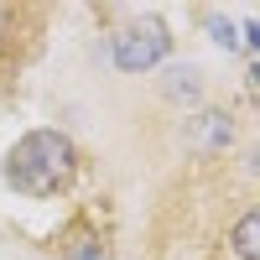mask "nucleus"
Wrapping results in <instances>:
<instances>
[{"instance_id": "20e7f679", "label": "nucleus", "mask_w": 260, "mask_h": 260, "mask_svg": "<svg viewBox=\"0 0 260 260\" xmlns=\"http://www.w3.org/2000/svg\"><path fill=\"white\" fill-rule=\"evenodd\" d=\"M234 136H240V120H234L229 110H219V104H203V110L187 115V141L198 156H224V151L234 146Z\"/></svg>"}, {"instance_id": "0eeeda50", "label": "nucleus", "mask_w": 260, "mask_h": 260, "mask_svg": "<svg viewBox=\"0 0 260 260\" xmlns=\"http://www.w3.org/2000/svg\"><path fill=\"white\" fill-rule=\"evenodd\" d=\"M198 21H203V31H208V42H213V47H224V52H240V26H234V21H229L224 11H203Z\"/></svg>"}, {"instance_id": "f257e3e1", "label": "nucleus", "mask_w": 260, "mask_h": 260, "mask_svg": "<svg viewBox=\"0 0 260 260\" xmlns=\"http://www.w3.org/2000/svg\"><path fill=\"white\" fill-rule=\"evenodd\" d=\"M83 167H89V156L73 141V130L37 125V130L11 141L6 161H0V182L11 192H21V198H31V203H52V198H68L78 187Z\"/></svg>"}, {"instance_id": "f03ea898", "label": "nucleus", "mask_w": 260, "mask_h": 260, "mask_svg": "<svg viewBox=\"0 0 260 260\" xmlns=\"http://www.w3.org/2000/svg\"><path fill=\"white\" fill-rule=\"evenodd\" d=\"M167 57H172L167 16H156V11H125L120 26L110 31V68L125 73V78H146V73L167 68Z\"/></svg>"}, {"instance_id": "39448f33", "label": "nucleus", "mask_w": 260, "mask_h": 260, "mask_svg": "<svg viewBox=\"0 0 260 260\" xmlns=\"http://www.w3.org/2000/svg\"><path fill=\"white\" fill-rule=\"evenodd\" d=\"M156 94L172 104V110H182V115L203 110V68L198 62H167L161 78H156Z\"/></svg>"}, {"instance_id": "7ed1b4c3", "label": "nucleus", "mask_w": 260, "mask_h": 260, "mask_svg": "<svg viewBox=\"0 0 260 260\" xmlns=\"http://www.w3.org/2000/svg\"><path fill=\"white\" fill-rule=\"evenodd\" d=\"M52 255L57 260H115V229L99 219L94 203H83L52 229Z\"/></svg>"}, {"instance_id": "423d86ee", "label": "nucleus", "mask_w": 260, "mask_h": 260, "mask_svg": "<svg viewBox=\"0 0 260 260\" xmlns=\"http://www.w3.org/2000/svg\"><path fill=\"white\" fill-rule=\"evenodd\" d=\"M224 245H229L234 260H260V208H255V198H245L240 219H234L229 234H224Z\"/></svg>"}]
</instances>
